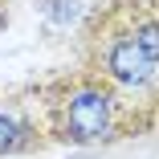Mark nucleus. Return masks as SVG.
<instances>
[{
	"mask_svg": "<svg viewBox=\"0 0 159 159\" xmlns=\"http://www.w3.org/2000/svg\"><path fill=\"white\" fill-rule=\"evenodd\" d=\"M86 74L106 82L118 94V102L159 90V12L126 8L122 16L106 20L102 33L90 37Z\"/></svg>",
	"mask_w": 159,
	"mask_h": 159,
	"instance_id": "1",
	"label": "nucleus"
},
{
	"mask_svg": "<svg viewBox=\"0 0 159 159\" xmlns=\"http://www.w3.org/2000/svg\"><path fill=\"white\" fill-rule=\"evenodd\" d=\"M118 94L98 82L94 74L74 78L70 86H61L49 102V118H53V131L57 139H70V143H94V139H106L114 126H118Z\"/></svg>",
	"mask_w": 159,
	"mask_h": 159,
	"instance_id": "2",
	"label": "nucleus"
},
{
	"mask_svg": "<svg viewBox=\"0 0 159 159\" xmlns=\"http://www.w3.org/2000/svg\"><path fill=\"white\" fill-rule=\"evenodd\" d=\"M29 143H33V126H29L20 114H12V110H0V155L20 151Z\"/></svg>",
	"mask_w": 159,
	"mask_h": 159,
	"instance_id": "3",
	"label": "nucleus"
}]
</instances>
